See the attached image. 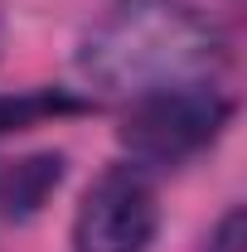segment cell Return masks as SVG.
<instances>
[{
	"label": "cell",
	"instance_id": "5",
	"mask_svg": "<svg viewBox=\"0 0 247 252\" xmlns=\"http://www.w3.org/2000/svg\"><path fill=\"white\" fill-rule=\"evenodd\" d=\"M68 112H83V102L68 93H25V97H0V131H25L39 126L49 117H68Z\"/></svg>",
	"mask_w": 247,
	"mask_h": 252
},
{
	"label": "cell",
	"instance_id": "3",
	"mask_svg": "<svg viewBox=\"0 0 247 252\" xmlns=\"http://www.w3.org/2000/svg\"><path fill=\"white\" fill-rule=\"evenodd\" d=\"M155 219V189L146 185V175L117 165L83 194L73 219V252H146Z\"/></svg>",
	"mask_w": 247,
	"mask_h": 252
},
{
	"label": "cell",
	"instance_id": "4",
	"mask_svg": "<svg viewBox=\"0 0 247 252\" xmlns=\"http://www.w3.org/2000/svg\"><path fill=\"white\" fill-rule=\"evenodd\" d=\"M63 180L59 156H30V160H0V214H34L44 194Z\"/></svg>",
	"mask_w": 247,
	"mask_h": 252
},
{
	"label": "cell",
	"instance_id": "1",
	"mask_svg": "<svg viewBox=\"0 0 247 252\" xmlns=\"http://www.w3.org/2000/svg\"><path fill=\"white\" fill-rule=\"evenodd\" d=\"M223 63L218 30L185 0H117L78 49V73L117 97L209 88Z\"/></svg>",
	"mask_w": 247,
	"mask_h": 252
},
{
	"label": "cell",
	"instance_id": "6",
	"mask_svg": "<svg viewBox=\"0 0 247 252\" xmlns=\"http://www.w3.org/2000/svg\"><path fill=\"white\" fill-rule=\"evenodd\" d=\"M243 243H247V219H243V209H233L228 219L218 223L209 252H243Z\"/></svg>",
	"mask_w": 247,
	"mask_h": 252
},
{
	"label": "cell",
	"instance_id": "2",
	"mask_svg": "<svg viewBox=\"0 0 247 252\" xmlns=\"http://www.w3.org/2000/svg\"><path fill=\"white\" fill-rule=\"evenodd\" d=\"M233 117V102L214 88H170L136 97L122 122V146L151 165H180L214 141Z\"/></svg>",
	"mask_w": 247,
	"mask_h": 252
}]
</instances>
